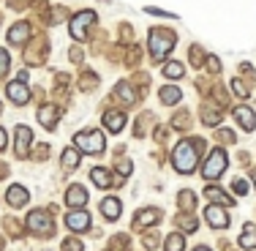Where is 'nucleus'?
<instances>
[{
	"instance_id": "nucleus-15",
	"label": "nucleus",
	"mask_w": 256,
	"mask_h": 251,
	"mask_svg": "<svg viewBox=\"0 0 256 251\" xmlns=\"http://www.w3.org/2000/svg\"><path fill=\"white\" fill-rule=\"evenodd\" d=\"M58 107H50V104H46V107H41L38 109V123L44 126V128H54V123H58Z\"/></svg>"
},
{
	"instance_id": "nucleus-18",
	"label": "nucleus",
	"mask_w": 256,
	"mask_h": 251,
	"mask_svg": "<svg viewBox=\"0 0 256 251\" xmlns=\"http://www.w3.org/2000/svg\"><path fill=\"white\" fill-rule=\"evenodd\" d=\"M104 126H106L112 134H118L120 128L126 126V115L123 112H106V115H104Z\"/></svg>"
},
{
	"instance_id": "nucleus-12",
	"label": "nucleus",
	"mask_w": 256,
	"mask_h": 251,
	"mask_svg": "<svg viewBox=\"0 0 256 251\" xmlns=\"http://www.w3.org/2000/svg\"><path fill=\"white\" fill-rule=\"evenodd\" d=\"M6 199H8V205H11V207H25V205H28V199H30V194H28V188H25V186H11V188H8V194H6Z\"/></svg>"
},
{
	"instance_id": "nucleus-17",
	"label": "nucleus",
	"mask_w": 256,
	"mask_h": 251,
	"mask_svg": "<svg viewBox=\"0 0 256 251\" xmlns=\"http://www.w3.org/2000/svg\"><path fill=\"white\" fill-rule=\"evenodd\" d=\"M28 36H30V25H25V22H16V25L8 30V41H11V44H25Z\"/></svg>"
},
{
	"instance_id": "nucleus-13",
	"label": "nucleus",
	"mask_w": 256,
	"mask_h": 251,
	"mask_svg": "<svg viewBox=\"0 0 256 251\" xmlns=\"http://www.w3.org/2000/svg\"><path fill=\"white\" fill-rule=\"evenodd\" d=\"M234 120L246 128V131H254V128H256V115H254L251 107H237L234 109Z\"/></svg>"
},
{
	"instance_id": "nucleus-29",
	"label": "nucleus",
	"mask_w": 256,
	"mask_h": 251,
	"mask_svg": "<svg viewBox=\"0 0 256 251\" xmlns=\"http://www.w3.org/2000/svg\"><path fill=\"white\" fill-rule=\"evenodd\" d=\"M6 71H8V52L0 50V77H3Z\"/></svg>"
},
{
	"instance_id": "nucleus-31",
	"label": "nucleus",
	"mask_w": 256,
	"mask_h": 251,
	"mask_svg": "<svg viewBox=\"0 0 256 251\" xmlns=\"http://www.w3.org/2000/svg\"><path fill=\"white\" fill-rule=\"evenodd\" d=\"M232 188H234V194H246L248 191V183L246 180H234V186H232Z\"/></svg>"
},
{
	"instance_id": "nucleus-26",
	"label": "nucleus",
	"mask_w": 256,
	"mask_h": 251,
	"mask_svg": "<svg viewBox=\"0 0 256 251\" xmlns=\"http://www.w3.org/2000/svg\"><path fill=\"white\" fill-rule=\"evenodd\" d=\"M180 205H182V207H196V194L180 191Z\"/></svg>"
},
{
	"instance_id": "nucleus-16",
	"label": "nucleus",
	"mask_w": 256,
	"mask_h": 251,
	"mask_svg": "<svg viewBox=\"0 0 256 251\" xmlns=\"http://www.w3.org/2000/svg\"><path fill=\"white\" fill-rule=\"evenodd\" d=\"M90 177H93V183H96L98 188H109V186L114 183V175L109 172V169H104V167H96L93 172H90Z\"/></svg>"
},
{
	"instance_id": "nucleus-24",
	"label": "nucleus",
	"mask_w": 256,
	"mask_h": 251,
	"mask_svg": "<svg viewBox=\"0 0 256 251\" xmlns=\"http://www.w3.org/2000/svg\"><path fill=\"white\" fill-rule=\"evenodd\" d=\"M136 218H139V224H158V218H161V213H158V210H142Z\"/></svg>"
},
{
	"instance_id": "nucleus-5",
	"label": "nucleus",
	"mask_w": 256,
	"mask_h": 251,
	"mask_svg": "<svg viewBox=\"0 0 256 251\" xmlns=\"http://www.w3.org/2000/svg\"><path fill=\"white\" fill-rule=\"evenodd\" d=\"M28 229L33 232V235H44V237H50L52 235V221H50V216H46L44 210H33L28 216Z\"/></svg>"
},
{
	"instance_id": "nucleus-32",
	"label": "nucleus",
	"mask_w": 256,
	"mask_h": 251,
	"mask_svg": "<svg viewBox=\"0 0 256 251\" xmlns=\"http://www.w3.org/2000/svg\"><path fill=\"white\" fill-rule=\"evenodd\" d=\"M199 60H202V52H199V50H191V63H199Z\"/></svg>"
},
{
	"instance_id": "nucleus-21",
	"label": "nucleus",
	"mask_w": 256,
	"mask_h": 251,
	"mask_svg": "<svg viewBox=\"0 0 256 251\" xmlns=\"http://www.w3.org/2000/svg\"><path fill=\"white\" fill-rule=\"evenodd\" d=\"M182 248H186V237H182L180 232L166 235V240H164V251H182Z\"/></svg>"
},
{
	"instance_id": "nucleus-1",
	"label": "nucleus",
	"mask_w": 256,
	"mask_h": 251,
	"mask_svg": "<svg viewBox=\"0 0 256 251\" xmlns=\"http://www.w3.org/2000/svg\"><path fill=\"white\" fill-rule=\"evenodd\" d=\"M199 139L196 142H191V139H182V142L174 148L172 153V164H174V169L182 175H188V172H194L196 169V164H199V156H196V148H199Z\"/></svg>"
},
{
	"instance_id": "nucleus-3",
	"label": "nucleus",
	"mask_w": 256,
	"mask_h": 251,
	"mask_svg": "<svg viewBox=\"0 0 256 251\" xmlns=\"http://www.w3.org/2000/svg\"><path fill=\"white\" fill-rule=\"evenodd\" d=\"M172 44H174V33H172V30H161V28L150 30V55H153L156 60L164 58V55L172 50Z\"/></svg>"
},
{
	"instance_id": "nucleus-33",
	"label": "nucleus",
	"mask_w": 256,
	"mask_h": 251,
	"mask_svg": "<svg viewBox=\"0 0 256 251\" xmlns=\"http://www.w3.org/2000/svg\"><path fill=\"white\" fill-rule=\"evenodd\" d=\"M6 142H8V139H6V131H3V128H0V150L6 148Z\"/></svg>"
},
{
	"instance_id": "nucleus-34",
	"label": "nucleus",
	"mask_w": 256,
	"mask_h": 251,
	"mask_svg": "<svg viewBox=\"0 0 256 251\" xmlns=\"http://www.w3.org/2000/svg\"><path fill=\"white\" fill-rule=\"evenodd\" d=\"M194 251H210V248H207V246H199V248H194Z\"/></svg>"
},
{
	"instance_id": "nucleus-19",
	"label": "nucleus",
	"mask_w": 256,
	"mask_h": 251,
	"mask_svg": "<svg viewBox=\"0 0 256 251\" xmlns=\"http://www.w3.org/2000/svg\"><path fill=\"white\" fill-rule=\"evenodd\" d=\"M204 197L212 199V205H232V202H234V199H229L218 186H207V188H204Z\"/></svg>"
},
{
	"instance_id": "nucleus-27",
	"label": "nucleus",
	"mask_w": 256,
	"mask_h": 251,
	"mask_svg": "<svg viewBox=\"0 0 256 251\" xmlns=\"http://www.w3.org/2000/svg\"><path fill=\"white\" fill-rule=\"evenodd\" d=\"M180 224H182V229H188V232H196V218H194V216H182L180 218Z\"/></svg>"
},
{
	"instance_id": "nucleus-7",
	"label": "nucleus",
	"mask_w": 256,
	"mask_h": 251,
	"mask_svg": "<svg viewBox=\"0 0 256 251\" xmlns=\"http://www.w3.org/2000/svg\"><path fill=\"white\" fill-rule=\"evenodd\" d=\"M66 226H68L71 232H84L90 226V213L88 210H71L68 216H66Z\"/></svg>"
},
{
	"instance_id": "nucleus-30",
	"label": "nucleus",
	"mask_w": 256,
	"mask_h": 251,
	"mask_svg": "<svg viewBox=\"0 0 256 251\" xmlns=\"http://www.w3.org/2000/svg\"><path fill=\"white\" fill-rule=\"evenodd\" d=\"M232 90H234V93L240 96V99H246V96H248L246 85H242V82H237V79H234V82H232Z\"/></svg>"
},
{
	"instance_id": "nucleus-8",
	"label": "nucleus",
	"mask_w": 256,
	"mask_h": 251,
	"mask_svg": "<svg viewBox=\"0 0 256 251\" xmlns=\"http://www.w3.org/2000/svg\"><path fill=\"white\" fill-rule=\"evenodd\" d=\"M204 218L210 221L212 229H224V226H229V216H226V210H224L221 205H210L204 210Z\"/></svg>"
},
{
	"instance_id": "nucleus-6",
	"label": "nucleus",
	"mask_w": 256,
	"mask_h": 251,
	"mask_svg": "<svg viewBox=\"0 0 256 251\" xmlns=\"http://www.w3.org/2000/svg\"><path fill=\"white\" fill-rule=\"evenodd\" d=\"M93 22H96L93 11H82V14H76L74 20H71V36H74L76 41H82L84 36H88V30H90Z\"/></svg>"
},
{
	"instance_id": "nucleus-23",
	"label": "nucleus",
	"mask_w": 256,
	"mask_h": 251,
	"mask_svg": "<svg viewBox=\"0 0 256 251\" xmlns=\"http://www.w3.org/2000/svg\"><path fill=\"white\" fill-rule=\"evenodd\" d=\"M76 164H79L76 148H66V150H63V167H66V169H74Z\"/></svg>"
},
{
	"instance_id": "nucleus-4",
	"label": "nucleus",
	"mask_w": 256,
	"mask_h": 251,
	"mask_svg": "<svg viewBox=\"0 0 256 251\" xmlns=\"http://www.w3.org/2000/svg\"><path fill=\"white\" fill-rule=\"evenodd\" d=\"M224 169H226V153H224L221 148H216L210 156H207V161H204V167H202V175L207 177V180H216Z\"/></svg>"
},
{
	"instance_id": "nucleus-22",
	"label": "nucleus",
	"mask_w": 256,
	"mask_h": 251,
	"mask_svg": "<svg viewBox=\"0 0 256 251\" xmlns=\"http://www.w3.org/2000/svg\"><path fill=\"white\" fill-rule=\"evenodd\" d=\"M182 99V93L178 88H172V85H166V88H161V101L164 104H178Z\"/></svg>"
},
{
	"instance_id": "nucleus-20",
	"label": "nucleus",
	"mask_w": 256,
	"mask_h": 251,
	"mask_svg": "<svg viewBox=\"0 0 256 251\" xmlns=\"http://www.w3.org/2000/svg\"><path fill=\"white\" fill-rule=\"evenodd\" d=\"M240 246H242V248H256V226H254V224H246V226H242Z\"/></svg>"
},
{
	"instance_id": "nucleus-28",
	"label": "nucleus",
	"mask_w": 256,
	"mask_h": 251,
	"mask_svg": "<svg viewBox=\"0 0 256 251\" xmlns=\"http://www.w3.org/2000/svg\"><path fill=\"white\" fill-rule=\"evenodd\" d=\"M84 246L76 240V237H68V240H63V251H82Z\"/></svg>"
},
{
	"instance_id": "nucleus-14",
	"label": "nucleus",
	"mask_w": 256,
	"mask_h": 251,
	"mask_svg": "<svg viewBox=\"0 0 256 251\" xmlns=\"http://www.w3.org/2000/svg\"><path fill=\"white\" fill-rule=\"evenodd\" d=\"M101 213L106 221H118L120 218V199L118 197H106L101 202Z\"/></svg>"
},
{
	"instance_id": "nucleus-11",
	"label": "nucleus",
	"mask_w": 256,
	"mask_h": 251,
	"mask_svg": "<svg viewBox=\"0 0 256 251\" xmlns=\"http://www.w3.org/2000/svg\"><path fill=\"white\" fill-rule=\"evenodd\" d=\"M30 139H33V134H30V128H28V126H16V139H14L16 156H28Z\"/></svg>"
},
{
	"instance_id": "nucleus-10",
	"label": "nucleus",
	"mask_w": 256,
	"mask_h": 251,
	"mask_svg": "<svg viewBox=\"0 0 256 251\" xmlns=\"http://www.w3.org/2000/svg\"><path fill=\"white\" fill-rule=\"evenodd\" d=\"M8 99L14 104H28L30 101V90H28V85L22 82V79H14V82L8 85Z\"/></svg>"
},
{
	"instance_id": "nucleus-35",
	"label": "nucleus",
	"mask_w": 256,
	"mask_h": 251,
	"mask_svg": "<svg viewBox=\"0 0 256 251\" xmlns=\"http://www.w3.org/2000/svg\"><path fill=\"white\" fill-rule=\"evenodd\" d=\"M0 248H3V237H0Z\"/></svg>"
},
{
	"instance_id": "nucleus-25",
	"label": "nucleus",
	"mask_w": 256,
	"mask_h": 251,
	"mask_svg": "<svg viewBox=\"0 0 256 251\" xmlns=\"http://www.w3.org/2000/svg\"><path fill=\"white\" fill-rule=\"evenodd\" d=\"M164 74H166L169 79H180L182 77V66L180 63H166L164 66Z\"/></svg>"
},
{
	"instance_id": "nucleus-9",
	"label": "nucleus",
	"mask_w": 256,
	"mask_h": 251,
	"mask_svg": "<svg viewBox=\"0 0 256 251\" xmlns=\"http://www.w3.org/2000/svg\"><path fill=\"white\" fill-rule=\"evenodd\" d=\"M84 202H88V188L74 183V186H68V191H66V205L68 207H84Z\"/></svg>"
},
{
	"instance_id": "nucleus-2",
	"label": "nucleus",
	"mask_w": 256,
	"mask_h": 251,
	"mask_svg": "<svg viewBox=\"0 0 256 251\" xmlns=\"http://www.w3.org/2000/svg\"><path fill=\"white\" fill-rule=\"evenodd\" d=\"M74 145H76V150H82V153L101 156L104 148H106V139H104L101 131H82V134L74 137Z\"/></svg>"
}]
</instances>
